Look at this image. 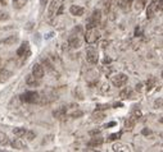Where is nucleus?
Segmentation results:
<instances>
[{"label":"nucleus","mask_w":163,"mask_h":152,"mask_svg":"<svg viewBox=\"0 0 163 152\" xmlns=\"http://www.w3.org/2000/svg\"><path fill=\"white\" fill-rule=\"evenodd\" d=\"M19 99L22 102H27V104H35L40 101V95L36 91H27L19 96Z\"/></svg>","instance_id":"3"},{"label":"nucleus","mask_w":163,"mask_h":152,"mask_svg":"<svg viewBox=\"0 0 163 152\" xmlns=\"http://www.w3.org/2000/svg\"><path fill=\"white\" fill-rule=\"evenodd\" d=\"M86 60L90 64H96L98 60H99V54H98V50L93 46H89L86 50Z\"/></svg>","instance_id":"7"},{"label":"nucleus","mask_w":163,"mask_h":152,"mask_svg":"<svg viewBox=\"0 0 163 152\" xmlns=\"http://www.w3.org/2000/svg\"><path fill=\"white\" fill-rule=\"evenodd\" d=\"M162 102H163V100H162V97H159L158 100L154 101V109H162Z\"/></svg>","instance_id":"27"},{"label":"nucleus","mask_w":163,"mask_h":152,"mask_svg":"<svg viewBox=\"0 0 163 152\" xmlns=\"http://www.w3.org/2000/svg\"><path fill=\"white\" fill-rule=\"evenodd\" d=\"M81 45H82V41L77 35H72L70 39H68V46L71 49H80Z\"/></svg>","instance_id":"9"},{"label":"nucleus","mask_w":163,"mask_h":152,"mask_svg":"<svg viewBox=\"0 0 163 152\" xmlns=\"http://www.w3.org/2000/svg\"><path fill=\"white\" fill-rule=\"evenodd\" d=\"M53 114H54L55 118H58V119H62V118H64V116H66V114H67V107H66V106L59 107L58 110H55Z\"/></svg>","instance_id":"19"},{"label":"nucleus","mask_w":163,"mask_h":152,"mask_svg":"<svg viewBox=\"0 0 163 152\" xmlns=\"http://www.w3.org/2000/svg\"><path fill=\"white\" fill-rule=\"evenodd\" d=\"M9 18V14L5 13V12H3V10H0V20H5Z\"/></svg>","instance_id":"28"},{"label":"nucleus","mask_w":163,"mask_h":152,"mask_svg":"<svg viewBox=\"0 0 163 152\" xmlns=\"http://www.w3.org/2000/svg\"><path fill=\"white\" fill-rule=\"evenodd\" d=\"M9 77H10V72H8V70L0 72V81L1 82H5L7 79H9Z\"/></svg>","instance_id":"25"},{"label":"nucleus","mask_w":163,"mask_h":152,"mask_svg":"<svg viewBox=\"0 0 163 152\" xmlns=\"http://www.w3.org/2000/svg\"><path fill=\"white\" fill-rule=\"evenodd\" d=\"M148 0H134V9L136 12H141L147 5Z\"/></svg>","instance_id":"18"},{"label":"nucleus","mask_w":163,"mask_h":152,"mask_svg":"<svg viewBox=\"0 0 163 152\" xmlns=\"http://www.w3.org/2000/svg\"><path fill=\"white\" fill-rule=\"evenodd\" d=\"M17 41H18V36H9L3 42H4V45H13V44H16Z\"/></svg>","instance_id":"23"},{"label":"nucleus","mask_w":163,"mask_h":152,"mask_svg":"<svg viewBox=\"0 0 163 152\" xmlns=\"http://www.w3.org/2000/svg\"><path fill=\"white\" fill-rule=\"evenodd\" d=\"M26 130H27V129L22 128V126H17V128L13 129V134H14V136H16L17 138H22V137H24Z\"/></svg>","instance_id":"21"},{"label":"nucleus","mask_w":163,"mask_h":152,"mask_svg":"<svg viewBox=\"0 0 163 152\" xmlns=\"http://www.w3.org/2000/svg\"><path fill=\"white\" fill-rule=\"evenodd\" d=\"M82 114H84L82 111H80V110H79V111H73V113H71V116H72V118H79V116H82Z\"/></svg>","instance_id":"29"},{"label":"nucleus","mask_w":163,"mask_h":152,"mask_svg":"<svg viewBox=\"0 0 163 152\" xmlns=\"http://www.w3.org/2000/svg\"><path fill=\"white\" fill-rule=\"evenodd\" d=\"M100 40V32L98 31L96 28H90L86 31V35H85V41L87 42L89 45L95 44L96 41Z\"/></svg>","instance_id":"4"},{"label":"nucleus","mask_w":163,"mask_h":152,"mask_svg":"<svg viewBox=\"0 0 163 152\" xmlns=\"http://www.w3.org/2000/svg\"><path fill=\"white\" fill-rule=\"evenodd\" d=\"M44 68L41 66V64H39V63H36L35 65L32 66V75L33 77H36V78H39V79H41L42 77H44Z\"/></svg>","instance_id":"10"},{"label":"nucleus","mask_w":163,"mask_h":152,"mask_svg":"<svg viewBox=\"0 0 163 152\" xmlns=\"http://www.w3.org/2000/svg\"><path fill=\"white\" fill-rule=\"evenodd\" d=\"M30 53V44L27 41L22 42V45L19 46V49L17 50V55L18 56H24V54H28Z\"/></svg>","instance_id":"16"},{"label":"nucleus","mask_w":163,"mask_h":152,"mask_svg":"<svg viewBox=\"0 0 163 152\" xmlns=\"http://www.w3.org/2000/svg\"><path fill=\"white\" fill-rule=\"evenodd\" d=\"M24 137H26V139H27V141L31 142V141H33V139H35L36 134H35V132H32V130H26Z\"/></svg>","instance_id":"26"},{"label":"nucleus","mask_w":163,"mask_h":152,"mask_svg":"<svg viewBox=\"0 0 163 152\" xmlns=\"http://www.w3.org/2000/svg\"><path fill=\"white\" fill-rule=\"evenodd\" d=\"M100 20H102V12L99 9L94 10L91 13V15H90L86 20V29L96 28L100 24Z\"/></svg>","instance_id":"2"},{"label":"nucleus","mask_w":163,"mask_h":152,"mask_svg":"<svg viewBox=\"0 0 163 152\" xmlns=\"http://www.w3.org/2000/svg\"><path fill=\"white\" fill-rule=\"evenodd\" d=\"M127 1H131V0H127Z\"/></svg>","instance_id":"33"},{"label":"nucleus","mask_w":163,"mask_h":152,"mask_svg":"<svg viewBox=\"0 0 163 152\" xmlns=\"http://www.w3.org/2000/svg\"><path fill=\"white\" fill-rule=\"evenodd\" d=\"M121 97L122 99H134V92L131 90H125L121 92Z\"/></svg>","instance_id":"24"},{"label":"nucleus","mask_w":163,"mask_h":152,"mask_svg":"<svg viewBox=\"0 0 163 152\" xmlns=\"http://www.w3.org/2000/svg\"><path fill=\"white\" fill-rule=\"evenodd\" d=\"M162 5H163L162 0H153L152 4L150 5H148V9H147V17L148 18H153L157 12H161Z\"/></svg>","instance_id":"5"},{"label":"nucleus","mask_w":163,"mask_h":152,"mask_svg":"<svg viewBox=\"0 0 163 152\" xmlns=\"http://www.w3.org/2000/svg\"><path fill=\"white\" fill-rule=\"evenodd\" d=\"M40 81H41V79L33 77L32 74H28L27 77H26V84L30 86V87H39V86H40Z\"/></svg>","instance_id":"13"},{"label":"nucleus","mask_w":163,"mask_h":152,"mask_svg":"<svg viewBox=\"0 0 163 152\" xmlns=\"http://www.w3.org/2000/svg\"><path fill=\"white\" fill-rule=\"evenodd\" d=\"M12 4L14 9H22L27 4V0H12Z\"/></svg>","instance_id":"20"},{"label":"nucleus","mask_w":163,"mask_h":152,"mask_svg":"<svg viewBox=\"0 0 163 152\" xmlns=\"http://www.w3.org/2000/svg\"><path fill=\"white\" fill-rule=\"evenodd\" d=\"M140 116H141L140 110H135V111L130 115V118H127V120L125 121V128L128 129V130H131V129L135 126L136 121H138V120L140 119Z\"/></svg>","instance_id":"6"},{"label":"nucleus","mask_w":163,"mask_h":152,"mask_svg":"<svg viewBox=\"0 0 163 152\" xmlns=\"http://www.w3.org/2000/svg\"><path fill=\"white\" fill-rule=\"evenodd\" d=\"M103 143H104V139H103L102 137H94L89 141L87 146L90 147V148H98V147H100Z\"/></svg>","instance_id":"12"},{"label":"nucleus","mask_w":163,"mask_h":152,"mask_svg":"<svg viewBox=\"0 0 163 152\" xmlns=\"http://www.w3.org/2000/svg\"><path fill=\"white\" fill-rule=\"evenodd\" d=\"M9 137L4 132H0V146H8L9 145Z\"/></svg>","instance_id":"22"},{"label":"nucleus","mask_w":163,"mask_h":152,"mask_svg":"<svg viewBox=\"0 0 163 152\" xmlns=\"http://www.w3.org/2000/svg\"><path fill=\"white\" fill-rule=\"evenodd\" d=\"M127 83V75L125 73H118L112 77V84L114 87H123Z\"/></svg>","instance_id":"8"},{"label":"nucleus","mask_w":163,"mask_h":152,"mask_svg":"<svg viewBox=\"0 0 163 152\" xmlns=\"http://www.w3.org/2000/svg\"><path fill=\"white\" fill-rule=\"evenodd\" d=\"M91 118H93V119H91L93 121H95V123H100V121L104 120L107 116H105V114L103 113V111H95L91 115Z\"/></svg>","instance_id":"17"},{"label":"nucleus","mask_w":163,"mask_h":152,"mask_svg":"<svg viewBox=\"0 0 163 152\" xmlns=\"http://www.w3.org/2000/svg\"><path fill=\"white\" fill-rule=\"evenodd\" d=\"M48 1H49V0H41V4H42V5H45Z\"/></svg>","instance_id":"32"},{"label":"nucleus","mask_w":163,"mask_h":152,"mask_svg":"<svg viewBox=\"0 0 163 152\" xmlns=\"http://www.w3.org/2000/svg\"><path fill=\"white\" fill-rule=\"evenodd\" d=\"M63 12V0H50L49 5H48V18L51 19L54 18L55 15L61 14Z\"/></svg>","instance_id":"1"},{"label":"nucleus","mask_w":163,"mask_h":152,"mask_svg":"<svg viewBox=\"0 0 163 152\" xmlns=\"http://www.w3.org/2000/svg\"><path fill=\"white\" fill-rule=\"evenodd\" d=\"M12 147L14 150H18V151H23V150H27V145H26L24 142H22L19 138H16V139H13L12 142H9Z\"/></svg>","instance_id":"11"},{"label":"nucleus","mask_w":163,"mask_h":152,"mask_svg":"<svg viewBox=\"0 0 163 152\" xmlns=\"http://www.w3.org/2000/svg\"><path fill=\"white\" fill-rule=\"evenodd\" d=\"M70 13L75 17H81L85 13V8L80 7V5H71L70 7Z\"/></svg>","instance_id":"14"},{"label":"nucleus","mask_w":163,"mask_h":152,"mask_svg":"<svg viewBox=\"0 0 163 152\" xmlns=\"http://www.w3.org/2000/svg\"><path fill=\"white\" fill-rule=\"evenodd\" d=\"M112 150L116 151V152H128V151H131L130 148V146H127L125 145V143H121V142H117V143H114L113 147H112Z\"/></svg>","instance_id":"15"},{"label":"nucleus","mask_w":163,"mask_h":152,"mask_svg":"<svg viewBox=\"0 0 163 152\" xmlns=\"http://www.w3.org/2000/svg\"><path fill=\"white\" fill-rule=\"evenodd\" d=\"M119 136H121V133H118V134H112V136L109 137V141H116V139H118Z\"/></svg>","instance_id":"30"},{"label":"nucleus","mask_w":163,"mask_h":152,"mask_svg":"<svg viewBox=\"0 0 163 152\" xmlns=\"http://www.w3.org/2000/svg\"><path fill=\"white\" fill-rule=\"evenodd\" d=\"M153 84H154V79H153V78H150V81H149V82L147 83V86H148V87H147V88H148V91H149V90H150V88H152V86H153Z\"/></svg>","instance_id":"31"},{"label":"nucleus","mask_w":163,"mask_h":152,"mask_svg":"<svg viewBox=\"0 0 163 152\" xmlns=\"http://www.w3.org/2000/svg\"><path fill=\"white\" fill-rule=\"evenodd\" d=\"M152 1H153V0H152Z\"/></svg>","instance_id":"34"}]
</instances>
